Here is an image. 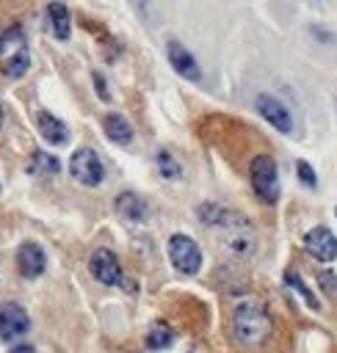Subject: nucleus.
Wrapping results in <instances>:
<instances>
[{
	"label": "nucleus",
	"instance_id": "7",
	"mask_svg": "<svg viewBox=\"0 0 337 353\" xmlns=\"http://www.w3.org/2000/svg\"><path fill=\"white\" fill-rule=\"evenodd\" d=\"M30 328V317L19 303H3L0 306V339L3 342H14L17 336L28 334Z\"/></svg>",
	"mask_w": 337,
	"mask_h": 353
},
{
	"label": "nucleus",
	"instance_id": "21",
	"mask_svg": "<svg viewBox=\"0 0 337 353\" xmlns=\"http://www.w3.org/2000/svg\"><path fill=\"white\" fill-rule=\"evenodd\" d=\"M296 171H298V179H301L307 188H315V185H318V176H315V171H312V165H309L307 160H298V163H296Z\"/></svg>",
	"mask_w": 337,
	"mask_h": 353
},
{
	"label": "nucleus",
	"instance_id": "19",
	"mask_svg": "<svg viewBox=\"0 0 337 353\" xmlns=\"http://www.w3.org/2000/svg\"><path fill=\"white\" fill-rule=\"evenodd\" d=\"M285 281H287V287H290V290H296V292H301V295H304V301H307V303H309L312 309H318V301H315V292H312V290H309V287H307V284L301 281V276H298L296 270H287V273H285Z\"/></svg>",
	"mask_w": 337,
	"mask_h": 353
},
{
	"label": "nucleus",
	"instance_id": "12",
	"mask_svg": "<svg viewBox=\"0 0 337 353\" xmlns=\"http://www.w3.org/2000/svg\"><path fill=\"white\" fill-rule=\"evenodd\" d=\"M113 207H116V212H119L122 218H127V221H135V223L146 221V215H149V207H146V201H144L138 193H130V190L119 193Z\"/></svg>",
	"mask_w": 337,
	"mask_h": 353
},
{
	"label": "nucleus",
	"instance_id": "9",
	"mask_svg": "<svg viewBox=\"0 0 337 353\" xmlns=\"http://www.w3.org/2000/svg\"><path fill=\"white\" fill-rule=\"evenodd\" d=\"M17 268H19V273L25 279H36V276L44 273L47 256H44V251L36 243H22L19 251H17Z\"/></svg>",
	"mask_w": 337,
	"mask_h": 353
},
{
	"label": "nucleus",
	"instance_id": "14",
	"mask_svg": "<svg viewBox=\"0 0 337 353\" xmlns=\"http://www.w3.org/2000/svg\"><path fill=\"white\" fill-rule=\"evenodd\" d=\"M47 19H50V28H52V36L58 41H66L69 39V30H72V19H69V8L64 3H50L47 6Z\"/></svg>",
	"mask_w": 337,
	"mask_h": 353
},
{
	"label": "nucleus",
	"instance_id": "11",
	"mask_svg": "<svg viewBox=\"0 0 337 353\" xmlns=\"http://www.w3.org/2000/svg\"><path fill=\"white\" fill-rule=\"evenodd\" d=\"M36 127H39L41 138H44L47 143H52V146H61V143L69 141L66 124H64L61 119H55L52 113H47V110H39V113H36Z\"/></svg>",
	"mask_w": 337,
	"mask_h": 353
},
{
	"label": "nucleus",
	"instance_id": "22",
	"mask_svg": "<svg viewBox=\"0 0 337 353\" xmlns=\"http://www.w3.org/2000/svg\"><path fill=\"white\" fill-rule=\"evenodd\" d=\"M318 281H320V287H323L331 298H337V276H334L331 270H323V273L318 276Z\"/></svg>",
	"mask_w": 337,
	"mask_h": 353
},
{
	"label": "nucleus",
	"instance_id": "25",
	"mask_svg": "<svg viewBox=\"0 0 337 353\" xmlns=\"http://www.w3.org/2000/svg\"><path fill=\"white\" fill-rule=\"evenodd\" d=\"M0 127H3V110H0Z\"/></svg>",
	"mask_w": 337,
	"mask_h": 353
},
{
	"label": "nucleus",
	"instance_id": "16",
	"mask_svg": "<svg viewBox=\"0 0 337 353\" xmlns=\"http://www.w3.org/2000/svg\"><path fill=\"white\" fill-rule=\"evenodd\" d=\"M171 339H174V331L166 323H155L149 328V334H146V347L149 350H163V347L171 345Z\"/></svg>",
	"mask_w": 337,
	"mask_h": 353
},
{
	"label": "nucleus",
	"instance_id": "5",
	"mask_svg": "<svg viewBox=\"0 0 337 353\" xmlns=\"http://www.w3.org/2000/svg\"><path fill=\"white\" fill-rule=\"evenodd\" d=\"M88 270H91V276H94L99 284H108V287L122 284V265H119L116 254L108 251V248H97V251L91 254Z\"/></svg>",
	"mask_w": 337,
	"mask_h": 353
},
{
	"label": "nucleus",
	"instance_id": "18",
	"mask_svg": "<svg viewBox=\"0 0 337 353\" xmlns=\"http://www.w3.org/2000/svg\"><path fill=\"white\" fill-rule=\"evenodd\" d=\"M28 66H30V55L28 52H19V55L3 61V74L6 77H22L28 72Z\"/></svg>",
	"mask_w": 337,
	"mask_h": 353
},
{
	"label": "nucleus",
	"instance_id": "4",
	"mask_svg": "<svg viewBox=\"0 0 337 353\" xmlns=\"http://www.w3.org/2000/svg\"><path fill=\"white\" fill-rule=\"evenodd\" d=\"M69 171L86 188H97L105 179V165H102V160L94 149H77L69 160Z\"/></svg>",
	"mask_w": 337,
	"mask_h": 353
},
{
	"label": "nucleus",
	"instance_id": "13",
	"mask_svg": "<svg viewBox=\"0 0 337 353\" xmlns=\"http://www.w3.org/2000/svg\"><path fill=\"white\" fill-rule=\"evenodd\" d=\"M102 127H105V135H108L113 143H119V146H124V143L133 141V127H130V121H127L122 113H108V116L102 119Z\"/></svg>",
	"mask_w": 337,
	"mask_h": 353
},
{
	"label": "nucleus",
	"instance_id": "8",
	"mask_svg": "<svg viewBox=\"0 0 337 353\" xmlns=\"http://www.w3.org/2000/svg\"><path fill=\"white\" fill-rule=\"evenodd\" d=\"M257 110H260V116H262L271 127H276L279 132H293V116H290V110H287L276 97L260 94V97H257Z\"/></svg>",
	"mask_w": 337,
	"mask_h": 353
},
{
	"label": "nucleus",
	"instance_id": "10",
	"mask_svg": "<svg viewBox=\"0 0 337 353\" xmlns=\"http://www.w3.org/2000/svg\"><path fill=\"white\" fill-rule=\"evenodd\" d=\"M166 52H168V61H171V66H174L177 74H182L185 80H202V69H199L196 58H193L180 41L171 39L168 47H166Z\"/></svg>",
	"mask_w": 337,
	"mask_h": 353
},
{
	"label": "nucleus",
	"instance_id": "17",
	"mask_svg": "<svg viewBox=\"0 0 337 353\" xmlns=\"http://www.w3.org/2000/svg\"><path fill=\"white\" fill-rule=\"evenodd\" d=\"M58 168H61V163L47 152H33V157L28 163L30 174H58Z\"/></svg>",
	"mask_w": 337,
	"mask_h": 353
},
{
	"label": "nucleus",
	"instance_id": "2",
	"mask_svg": "<svg viewBox=\"0 0 337 353\" xmlns=\"http://www.w3.org/2000/svg\"><path fill=\"white\" fill-rule=\"evenodd\" d=\"M249 176H251V188L257 193V199L262 204H273L279 199V171L271 154H257L249 165Z\"/></svg>",
	"mask_w": 337,
	"mask_h": 353
},
{
	"label": "nucleus",
	"instance_id": "23",
	"mask_svg": "<svg viewBox=\"0 0 337 353\" xmlns=\"http://www.w3.org/2000/svg\"><path fill=\"white\" fill-rule=\"evenodd\" d=\"M94 83H97V88H99V97H102V99H108V91H105V85H102V77H99V74H94Z\"/></svg>",
	"mask_w": 337,
	"mask_h": 353
},
{
	"label": "nucleus",
	"instance_id": "3",
	"mask_svg": "<svg viewBox=\"0 0 337 353\" xmlns=\"http://www.w3.org/2000/svg\"><path fill=\"white\" fill-rule=\"evenodd\" d=\"M168 259L180 273L193 276L202 268V248L188 234H171L168 237Z\"/></svg>",
	"mask_w": 337,
	"mask_h": 353
},
{
	"label": "nucleus",
	"instance_id": "6",
	"mask_svg": "<svg viewBox=\"0 0 337 353\" xmlns=\"http://www.w3.org/2000/svg\"><path fill=\"white\" fill-rule=\"evenodd\" d=\"M304 248L318 262H334L337 259V237L329 226H315L304 234Z\"/></svg>",
	"mask_w": 337,
	"mask_h": 353
},
{
	"label": "nucleus",
	"instance_id": "24",
	"mask_svg": "<svg viewBox=\"0 0 337 353\" xmlns=\"http://www.w3.org/2000/svg\"><path fill=\"white\" fill-rule=\"evenodd\" d=\"M8 353H36V350H33L30 345H17V347H11Z\"/></svg>",
	"mask_w": 337,
	"mask_h": 353
},
{
	"label": "nucleus",
	"instance_id": "1",
	"mask_svg": "<svg viewBox=\"0 0 337 353\" xmlns=\"http://www.w3.org/2000/svg\"><path fill=\"white\" fill-rule=\"evenodd\" d=\"M232 328L243 345H260L271 334V314L257 301H240L232 312Z\"/></svg>",
	"mask_w": 337,
	"mask_h": 353
},
{
	"label": "nucleus",
	"instance_id": "20",
	"mask_svg": "<svg viewBox=\"0 0 337 353\" xmlns=\"http://www.w3.org/2000/svg\"><path fill=\"white\" fill-rule=\"evenodd\" d=\"M157 168H160V174H163L166 179H177V176L182 174L180 163H177L168 152H157Z\"/></svg>",
	"mask_w": 337,
	"mask_h": 353
},
{
	"label": "nucleus",
	"instance_id": "15",
	"mask_svg": "<svg viewBox=\"0 0 337 353\" xmlns=\"http://www.w3.org/2000/svg\"><path fill=\"white\" fill-rule=\"evenodd\" d=\"M19 52H28L22 28H17V25H14V28H6V30L0 33V58L8 61V58H14V55H19Z\"/></svg>",
	"mask_w": 337,
	"mask_h": 353
}]
</instances>
